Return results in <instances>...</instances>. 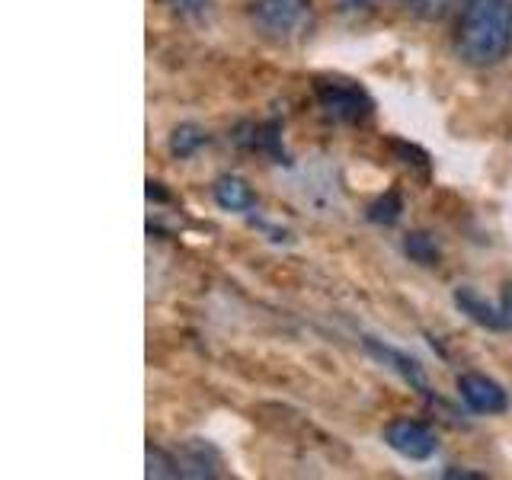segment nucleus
<instances>
[{
  "instance_id": "8",
  "label": "nucleus",
  "mask_w": 512,
  "mask_h": 480,
  "mask_svg": "<svg viewBox=\"0 0 512 480\" xmlns=\"http://www.w3.org/2000/svg\"><path fill=\"white\" fill-rule=\"evenodd\" d=\"M176 464H180V477H218V452L205 442H189L180 455H176Z\"/></svg>"
},
{
  "instance_id": "2",
  "label": "nucleus",
  "mask_w": 512,
  "mask_h": 480,
  "mask_svg": "<svg viewBox=\"0 0 512 480\" xmlns=\"http://www.w3.org/2000/svg\"><path fill=\"white\" fill-rule=\"evenodd\" d=\"M317 103L336 122H365L372 116V96L352 80H317Z\"/></svg>"
},
{
  "instance_id": "9",
  "label": "nucleus",
  "mask_w": 512,
  "mask_h": 480,
  "mask_svg": "<svg viewBox=\"0 0 512 480\" xmlns=\"http://www.w3.org/2000/svg\"><path fill=\"white\" fill-rule=\"evenodd\" d=\"M212 192L224 212H250L256 205V192L250 189L247 180H240V176H221V180H215Z\"/></svg>"
},
{
  "instance_id": "10",
  "label": "nucleus",
  "mask_w": 512,
  "mask_h": 480,
  "mask_svg": "<svg viewBox=\"0 0 512 480\" xmlns=\"http://www.w3.org/2000/svg\"><path fill=\"white\" fill-rule=\"evenodd\" d=\"M205 141H208V135L202 132L199 125H176V128H173V135H170V154H173V157H180V160H186V157L196 154Z\"/></svg>"
},
{
  "instance_id": "5",
  "label": "nucleus",
  "mask_w": 512,
  "mask_h": 480,
  "mask_svg": "<svg viewBox=\"0 0 512 480\" xmlns=\"http://www.w3.org/2000/svg\"><path fill=\"white\" fill-rule=\"evenodd\" d=\"M458 394L474 413H484V416L506 413V407H509V397L503 391V384H496L493 378L477 375V372H464L458 378Z\"/></svg>"
},
{
  "instance_id": "12",
  "label": "nucleus",
  "mask_w": 512,
  "mask_h": 480,
  "mask_svg": "<svg viewBox=\"0 0 512 480\" xmlns=\"http://www.w3.org/2000/svg\"><path fill=\"white\" fill-rule=\"evenodd\" d=\"M400 212H404V202H400L397 192H384L381 199H375L372 205H368V221L391 228V224L400 218Z\"/></svg>"
},
{
  "instance_id": "4",
  "label": "nucleus",
  "mask_w": 512,
  "mask_h": 480,
  "mask_svg": "<svg viewBox=\"0 0 512 480\" xmlns=\"http://www.w3.org/2000/svg\"><path fill=\"white\" fill-rule=\"evenodd\" d=\"M250 20L269 39H285L304 16V0H250Z\"/></svg>"
},
{
  "instance_id": "14",
  "label": "nucleus",
  "mask_w": 512,
  "mask_h": 480,
  "mask_svg": "<svg viewBox=\"0 0 512 480\" xmlns=\"http://www.w3.org/2000/svg\"><path fill=\"white\" fill-rule=\"evenodd\" d=\"M167 4L180 13V16H189V20H199V16L208 13V7H212V0H167Z\"/></svg>"
},
{
  "instance_id": "3",
  "label": "nucleus",
  "mask_w": 512,
  "mask_h": 480,
  "mask_svg": "<svg viewBox=\"0 0 512 480\" xmlns=\"http://www.w3.org/2000/svg\"><path fill=\"white\" fill-rule=\"evenodd\" d=\"M381 439L388 442V448H394L397 455H404L410 461H426L436 455V448H439V439H436V432H432L426 423L420 420H391L388 426H384L381 432Z\"/></svg>"
},
{
  "instance_id": "1",
  "label": "nucleus",
  "mask_w": 512,
  "mask_h": 480,
  "mask_svg": "<svg viewBox=\"0 0 512 480\" xmlns=\"http://www.w3.org/2000/svg\"><path fill=\"white\" fill-rule=\"evenodd\" d=\"M458 58L471 68H493L512 52V4L509 0H468L458 32Z\"/></svg>"
},
{
  "instance_id": "16",
  "label": "nucleus",
  "mask_w": 512,
  "mask_h": 480,
  "mask_svg": "<svg viewBox=\"0 0 512 480\" xmlns=\"http://www.w3.org/2000/svg\"><path fill=\"white\" fill-rule=\"evenodd\" d=\"M148 199H151V202H154V199H157V202H167L170 196L164 192V183H154V180H151V183H148Z\"/></svg>"
},
{
  "instance_id": "6",
  "label": "nucleus",
  "mask_w": 512,
  "mask_h": 480,
  "mask_svg": "<svg viewBox=\"0 0 512 480\" xmlns=\"http://www.w3.org/2000/svg\"><path fill=\"white\" fill-rule=\"evenodd\" d=\"M365 349L372 352V356L378 362H384L388 368H394V372L404 378L407 384H413L416 391H429V384H426V372H423V365L416 362L413 356H407V352H400L388 343H378L375 336H365Z\"/></svg>"
},
{
  "instance_id": "11",
  "label": "nucleus",
  "mask_w": 512,
  "mask_h": 480,
  "mask_svg": "<svg viewBox=\"0 0 512 480\" xmlns=\"http://www.w3.org/2000/svg\"><path fill=\"white\" fill-rule=\"evenodd\" d=\"M404 250H407L410 260H413V263H420V266H436V263H439V244H436V240H432V234H426V231H413V234H407Z\"/></svg>"
},
{
  "instance_id": "18",
  "label": "nucleus",
  "mask_w": 512,
  "mask_h": 480,
  "mask_svg": "<svg viewBox=\"0 0 512 480\" xmlns=\"http://www.w3.org/2000/svg\"><path fill=\"white\" fill-rule=\"evenodd\" d=\"M404 4H416V0H404Z\"/></svg>"
},
{
  "instance_id": "13",
  "label": "nucleus",
  "mask_w": 512,
  "mask_h": 480,
  "mask_svg": "<svg viewBox=\"0 0 512 480\" xmlns=\"http://www.w3.org/2000/svg\"><path fill=\"white\" fill-rule=\"evenodd\" d=\"M148 477H180V464L154 442L148 445Z\"/></svg>"
},
{
  "instance_id": "15",
  "label": "nucleus",
  "mask_w": 512,
  "mask_h": 480,
  "mask_svg": "<svg viewBox=\"0 0 512 480\" xmlns=\"http://www.w3.org/2000/svg\"><path fill=\"white\" fill-rule=\"evenodd\" d=\"M442 477H448V480H487V474H480V471H458V468H448Z\"/></svg>"
},
{
  "instance_id": "7",
  "label": "nucleus",
  "mask_w": 512,
  "mask_h": 480,
  "mask_svg": "<svg viewBox=\"0 0 512 480\" xmlns=\"http://www.w3.org/2000/svg\"><path fill=\"white\" fill-rule=\"evenodd\" d=\"M455 304H458V311L468 314L477 327H487V330H506L509 327V317L503 314V308H493V304L480 292H474L471 285L455 288Z\"/></svg>"
},
{
  "instance_id": "17",
  "label": "nucleus",
  "mask_w": 512,
  "mask_h": 480,
  "mask_svg": "<svg viewBox=\"0 0 512 480\" xmlns=\"http://www.w3.org/2000/svg\"><path fill=\"white\" fill-rule=\"evenodd\" d=\"M500 308H503V314L509 317V324H512V285L503 288V304H500Z\"/></svg>"
}]
</instances>
